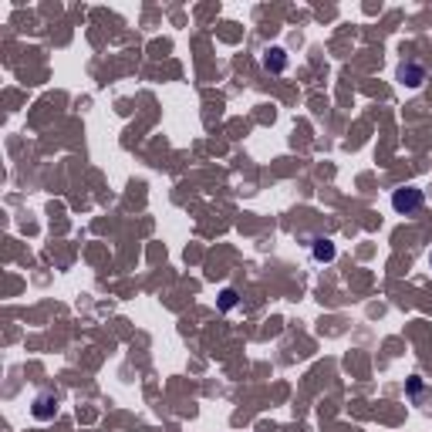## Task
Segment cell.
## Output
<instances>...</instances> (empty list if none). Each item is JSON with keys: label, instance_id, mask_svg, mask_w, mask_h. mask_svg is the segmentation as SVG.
Listing matches in <instances>:
<instances>
[{"label": "cell", "instance_id": "obj_4", "mask_svg": "<svg viewBox=\"0 0 432 432\" xmlns=\"http://www.w3.org/2000/svg\"><path fill=\"white\" fill-rule=\"evenodd\" d=\"M263 68L274 71V75H281L284 68H287V51H284V48H270V51H263Z\"/></svg>", "mask_w": 432, "mask_h": 432}, {"label": "cell", "instance_id": "obj_3", "mask_svg": "<svg viewBox=\"0 0 432 432\" xmlns=\"http://www.w3.org/2000/svg\"><path fill=\"white\" fill-rule=\"evenodd\" d=\"M34 419H41V422H48V419H55L57 415V395L55 392H41L38 398H34Z\"/></svg>", "mask_w": 432, "mask_h": 432}, {"label": "cell", "instance_id": "obj_6", "mask_svg": "<svg viewBox=\"0 0 432 432\" xmlns=\"http://www.w3.org/2000/svg\"><path fill=\"white\" fill-rule=\"evenodd\" d=\"M233 304H237V291H230V287H226L223 294H220V311H230Z\"/></svg>", "mask_w": 432, "mask_h": 432}, {"label": "cell", "instance_id": "obj_2", "mask_svg": "<svg viewBox=\"0 0 432 432\" xmlns=\"http://www.w3.org/2000/svg\"><path fill=\"white\" fill-rule=\"evenodd\" d=\"M398 81L409 85V88H419V85L426 81V68H422L419 61H402V64H398Z\"/></svg>", "mask_w": 432, "mask_h": 432}, {"label": "cell", "instance_id": "obj_1", "mask_svg": "<svg viewBox=\"0 0 432 432\" xmlns=\"http://www.w3.org/2000/svg\"><path fill=\"white\" fill-rule=\"evenodd\" d=\"M422 189H415V186H402V189H395L392 193V207L395 213H415V209L422 207Z\"/></svg>", "mask_w": 432, "mask_h": 432}, {"label": "cell", "instance_id": "obj_5", "mask_svg": "<svg viewBox=\"0 0 432 432\" xmlns=\"http://www.w3.org/2000/svg\"><path fill=\"white\" fill-rule=\"evenodd\" d=\"M311 253H314V260H318V263L335 260V244H331L328 237H318V240L311 244Z\"/></svg>", "mask_w": 432, "mask_h": 432}]
</instances>
